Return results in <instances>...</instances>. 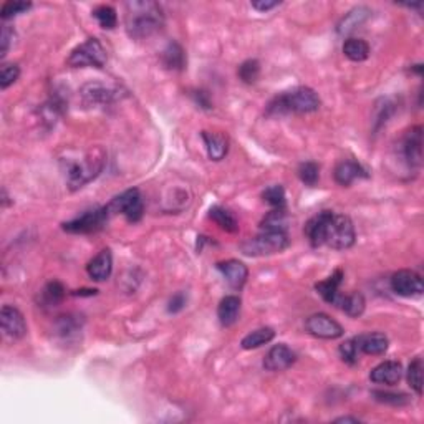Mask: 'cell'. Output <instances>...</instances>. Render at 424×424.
Masks as SVG:
<instances>
[{"mask_svg": "<svg viewBox=\"0 0 424 424\" xmlns=\"http://www.w3.org/2000/svg\"><path fill=\"white\" fill-rule=\"evenodd\" d=\"M312 247H326L346 250L353 247L356 240L355 226L345 214L333 211H321L305 224L303 229Z\"/></svg>", "mask_w": 424, "mask_h": 424, "instance_id": "obj_1", "label": "cell"}, {"mask_svg": "<svg viewBox=\"0 0 424 424\" xmlns=\"http://www.w3.org/2000/svg\"><path fill=\"white\" fill-rule=\"evenodd\" d=\"M125 25L133 40H144L163 30L164 14L158 2L131 0L125 3Z\"/></svg>", "mask_w": 424, "mask_h": 424, "instance_id": "obj_2", "label": "cell"}, {"mask_svg": "<svg viewBox=\"0 0 424 424\" xmlns=\"http://www.w3.org/2000/svg\"><path fill=\"white\" fill-rule=\"evenodd\" d=\"M321 100L310 87H297L275 95L265 106L269 118H281L285 114H308L320 109Z\"/></svg>", "mask_w": 424, "mask_h": 424, "instance_id": "obj_3", "label": "cell"}, {"mask_svg": "<svg viewBox=\"0 0 424 424\" xmlns=\"http://www.w3.org/2000/svg\"><path fill=\"white\" fill-rule=\"evenodd\" d=\"M106 156L101 148L87 151L80 159L70 161L69 169H67V184L70 191H78L88 182L100 176V173L105 168Z\"/></svg>", "mask_w": 424, "mask_h": 424, "instance_id": "obj_4", "label": "cell"}, {"mask_svg": "<svg viewBox=\"0 0 424 424\" xmlns=\"http://www.w3.org/2000/svg\"><path fill=\"white\" fill-rule=\"evenodd\" d=\"M290 245L287 231H274V229H260L257 236L249 237L240 242V250L249 257H269L281 254Z\"/></svg>", "mask_w": 424, "mask_h": 424, "instance_id": "obj_5", "label": "cell"}, {"mask_svg": "<svg viewBox=\"0 0 424 424\" xmlns=\"http://www.w3.org/2000/svg\"><path fill=\"white\" fill-rule=\"evenodd\" d=\"M106 62H108L106 48L95 37L87 38L83 44L75 46L70 52L69 58H67V65L71 67V69H88V67L103 69Z\"/></svg>", "mask_w": 424, "mask_h": 424, "instance_id": "obj_6", "label": "cell"}, {"mask_svg": "<svg viewBox=\"0 0 424 424\" xmlns=\"http://www.w3.org/2000/svg\"><path fill=\"white\" fill-rule=\"evenodd\" d=\"M108 206L105 207H91V209L85 211L78 218L63 222L62 229L69 234H95L106 226L109 219Z\"/></svg>", "mask_w": 424, "mask_h": 424, "instance_id": "obj_7", "label": "cell"}, {"mask_svg": "<svg viewBox=\"0 0 424 424\" xmlns=\"http://www.w3.org/2000/svg\"><path fill=\"white\" fill-rule=\"evenodd\" d=\"M109 212H120L131 224H136L143 219L144 214V202L139 189L133 188L121 193L109 202Z\"/></svg>", "mask_w": 424, "mask_h": 424, "instance_id": "obj_8", "label": "cell"}, {"mask_svg": "<svg viewBox=\"0 0 424 424\" xmlns=\"http://www.w3.org/2000/svg\"><path fill=\"white\" fill-rule=\"evenodd\" d=\"M305 330H307L308 335L321 338V340H337L345 333L343 326L326 313H313V315L308 317L305 320Z\"/></svg>", "mask_w": 424, "mask_h": 424, "instance_id": "obj_9", "label": "cell"}, {"mask_svg": "<svg viewBox=\"0 0 424 424\" xmlns=\"http://www.w3.org/2000/svg\"><path fill=\"white\" fill-rule=\"evenodd\" d=\"M401 154L411 171H419L423 166V128L414 126L401 141Z\"/></svg>", "mask_w": 424, "mask_h": 424, "instance_id": "obj_10", "label": "cell"}, {"mask_svg": "<svg viewBox=\"0 0 424 424\" xmlns=\"http://www.w3.org/2000/svg\"><path fill=\"white\" fill-rule=\"evenodd\" d=\"M391 290L396 295L405 297V299H413V297L423 295L424 282L423 277L414 270H398L391 275L389 281Z\"/></svg>", "mask_w": 424, "mask_h": 424, "instance_id": "obj_11", "label": "cell"}, {"mask_svg": "<svg viewBox=\"0 0 424 424\" xmlns=\"http://www.w3.org/2000/svg\"><path fill=\"white\" fill-rule=\"evenodd\" d=\"M0 324H2V332L7 337L14 340H22L27 335V321H25L24 313L17 307L12 305H3L0 310Z\"/></svg>", "mask_w": 424, "mask_h": 424, "instance_id": "obj_12", "label": "cell"}, {"mask_svg": "<svg viewBox=\"0 0 424 424\" xmlns=\"http://www.w3.org/2000/svg\"><path fill=\"white\" fill-rule=\"evenodd\" d=\"M83 325V315H78V313H65V315H60L55 320L53 333L57 335V338H60L62 342L71 343L80 338Z\"/></svg>", "mask_w": 424, "mask_h": 424, "instance_id": "obj_13", "label": "cell"}, {"mask_svg": "<svg viewBox=\"0 0 424 424\" xmlns=\"http://www.w3.org/2000/svg\"><path fill=\"white\" fill-rule=\"evenodd\" d=\"M297 362V355L292 348H288L285 343H279L269 350L264 358V368L267 371L279 373L285 371Z\"/></svg>", "mask_w": 424, "mask_h": 424, "instance_id": "obj_14", "label": "cell"}, {"mask_svg": "<svg viewBox=\"0 0 424 424\" xmlns=\"http://www.w3.org/2000/svg\"><path fill=\"white\" fill-rule=\"evenodd\" d=\"M82 96L85 103L90 106H106L112 105L118 98L116 88L100 82H90L82 88Z\"/></svg>", "mask_w": 424, "mask_h": 424, "instance_id": "obj_15", "label": "cell"}, {"mask_svg": "<svg viewBox=\"0 0 424 424\" xmlns=\"http://www.w3.org/2000/svg\"><path fill=\"white\" fill-rule=\"evenodd\" d=\"M218 270L234 290H240L249 279L247 265H245L244 262L236 260V258H229V260L219 262Z\"/></svg>", "mask_w": 424, "mask_h": 424, "instance_id": "obj_16", "label": "cell"}, {"mask_svg": "<svg viewBox=\"0 0 424 424\" xmlns=\"http://www.w3.org/2000/svg\"><path fill=\"white\" fill-rule=\"evenodd\" d=\"M403 378V366L400 362L394 360H387L376 364L370 373V380L375 385H385V387H394Z\"/></svg>", "mask_w": 424, "mask_h": 424, "instance_id": "obj_17", "label": "cell"}, {"mask_svg": "<svg viewBox=\"0 0 424 424\" xmlns=\"http://www.w3.org/2000/svg\"><path fill=\"white\" fill-rule=\"evenodd\" d=\"M333 176L337 184L343 186V188H348L356 179H364V177H368L370 175H368L366 169L360 163H356V161L343 159L335 166Z\"/></svg>", "mask_w": 424, "mask_h": 424, "instance_id": "obj_18", "label": "cell"}, {"mask_svg": "<svg viewBox=\"0 0 424 424\" xmlns=\"http://www.w3.org/2000/svg\"><path fill=\"white\" fill-rule=\"evenodd\" d=\"M87 272L91 281L105 282L113 272V254L109 249H103L88 262Z\"/></svg>", "mask_w": 424, "mask_h": 424, "instance_id": "obj_19", "label": "cell"}, {"mask_svg": "<svg viewBox=\"0 0 424 424\" xmlns=\"http://www.w3.org/2000/svg\"><path fill=\"white\" fill-rule=\"evenodd\" d=\"M356 343H358L360 353L364 355H373V356H381L388 351L389 340L385 333L373 332V333H364L356 337Z\"/></svg>", "mask_w": 424, "mask_h": 424, "instance_id": "obj_20", "label": "cell"}, {"mask_svg": "<svg viewBox=\"0 0 424 424\" xmlns=\"http://www.w3.org/2000/svg\"><path fill=\"white\" fill-rule=\"evenodd\" d=\"M202 141L206 144L207 156L211 161H222L229 152V136L226 133H212V131H202Z\"/></svg>", "mask_w": 424, "mask_h": 424, "instance_id": "obj_21", "label": "cell"}, {"mask_svg": "<svg viewBox=\"0 0 424 424\" xmlns=\"http://www.w3.org/2000/svg\"><path fill=\"white\" fill-rule=\"evenodd\" d=\"M240 308H242V300H240V297L237 295L224 297L218 307V318L220 325L226 326V328L234 325L240 317Z\"/></svg>", "mask_w": 424, "mask_h": 424, "instance_id": "obj_22", "label": "cell"}, {"mask_svg": "<svg viewBox=\"0 0 424 424\" xmlns=\"http://www.w3.org/2000/svg\"><path fill=\"white\" fill-rule=\"evenodd\" d=\"M333 305L340 308L342 312H345L348 317L358 318L363 315L364 308H366V300L360 292H351V294L346 295H338Z\"/></svg>", "mask_w": 424, "mask_h": 424, "instance_id": "obj_23", "label": "cell"}, {"mask_svg": "<svg viewBox=\"0 0 424 424\" xmlns=\"http://www.w3.org/2000/svg\"><path fill=\"white\" fill-rule=\"evenodd\" d=\"M343 279H345L343 270L342 269L335 270V272L330 275L328 279L315 283V290L321 295V299H324L326 303L333 305L335 300H337V297L340 295V287H342Z\"/></svg>", "mask_w": 424, "mask_h": 424, "instance_id": "obj_24", "label": "cell"}, {"mask_svg": "<svg viewBox=\"0 0 424 424\" xmlns=\"http://www.w3.org/2000/svg\"><path fill=\"white\" fill-rule=\"evenodd\" d=\"M161 62H163V65L166 67L168 70L175 71H182L186 69V63H188L184 48H182L177 42H169L166 48L161 53Z\"/></svg>", "mask_w": 424, "mask_h": 424, "instance_id": "obj_25", "label": "cell"}, {"mask_svg": "<svg viewBox=\"0 0 424 424\" xmlns=\"http://www.w3.org/2000/svg\"><path fill=\"white\" fill-rule=\"evenodd\" d=\"M65 295H67V292L62 282H58V281L48 282L44 288H42L40 295H38L40 307H44V308L58 307V305L63 302V299H65Z\"/></svg>", "mask_w": 424, "mask_h": 424, "instance_id": "obj_26", "label": "cell"}, {"mask_svg": "<svg viewBox=\"0 0 424 424\" xmlns=\"http://www.w3.org/2000/svg\"><path fill=\"white\" fill-rule=\"evenodd\" d=\"M274 338H275L274 328H270V326H262V328H257L254 330V332H250L249 335H245L242 342H240V346H242L244 350H256L267 345V343H270Z\"/></svg>", "mask_w": 424, "mask_h": 424, "instance_id": "obj_27", "label": "cell"}, {"mask_svg": "<svg viewBox=\"0 0 424 424\" xmlns=\"http://www.w3.org/2000/svg\"><path fill=\"white\" fill-rule=\"evenodd\" d=\"M368 17H370V10H368L366 7H356L343 17L342 22L338 24L337 30L340 35H348V33L353 32L356 27H360V25H362L364 20L368 19Z\"/></svg>", "mask_w": 424, "mask_h": 424, "instance_id": "obj_28", "label": "cell"}, {"mask_svg": "<svg viewBox=\"0 0 424 424\" xmlns=\"http://www.w3.org/2000/svg\"><path fill=\"white\" fill-rule=\"evenodd\" d=\"M209 218L214 220V222L218 224L222 231L231 232V234H234V232L239 231V222H237L236 215L232 214L229 209H226V207L212 206L209 209Z\"/></svg>", "mask_w": 424, "mask_h": 424, "instance_id": "obj_29", "label": "cell"}, {"mask_svg": "<svg viewBox=\"0 0 424 424\" xmlns=\"http://www.w3.org/2000/svg\"><path fill=\"white\" fill-rule=\"evenodd\" d=\"M343 53L351 62H364L370 57V45L363 38H346L343 44Z\"/></svg>", "mask_w": 424, "mask_h": 424, "instance_id": "obj_30", "label": "cell"}, {"mask_svg": "<svg viewBox=\"0 0 424 424\" xmlns=\"http://www.w3.org/2000/svg\"><path fill=\"white\" fill-rule=\"evenodd\" d=\"M93 17L105 30H113L118 24V14L112 6H98L93 10Z\"/></svg>", "mask_w": 424, "mask_h": 424, "instance_id": "obj_31", "label": "cell"}, {"mask_svg": "<svg viewBox=\"0 0 424 424\" xmlns=\"http://www.w3.org/2000/svg\"><path fill=\"white\" fill-rule=\"evenodd\" d=\"M423 368H424L423 360L419 358V356H416V358L409 363L408 375H406L411 389H413L418 396H421L423 394Z\"/></svg>", "mask_w": 424, "mask_h": 424, "instance_id": "obj_32", "label": "cell"}, {"mask_svg": "<svg viewBox=\"0 0 424 424\" xmlns=\"http://www.w3.org/2000/svg\"><path fill=\"white\" fill-rule=\"evenodd\" d=\"M262 197H264V201L272 207V209H285L287 204L285 189H283L281 184L269 186V188L262 193Z\"/></svg>", "mask_w": 424, "mask_h": 424, "instance_id": "obj_33", "label": "cell"}, {"mask_svg": "<svg viewBox=\"0 0 424 424\" xmlns=\"http://www.w3.org/2000/svg\"><path fill=\"white\" fill-rule=\"evenodd\" d=\"M237 75H239L240 82L245 85L256 83L258 80V76H260V63H258L257 60H254V58L245 60L244 63H240L239 70H237Z\"/></svg>", "mask_w": 424, "mask_h": 424, "instance_id": "obj_34", "label": "cell"}, {"mask_svg": "<svg viewBox=\"0 0 424 424\" xmlns=\"http://www.w3.org/2000/svg\"><path fill=\"white\" fill-rule=\"evenodd\" d=\"M299 177L300 181L303 182L305 186H317L318 179H320V166L313 161H307V163H302L299 166Z\"/></svg>", "mask_w": 424, "mask_h": 424, "instance_id": "obj_35", "label": "cell"}, {"mask_svg": "<svg viewBox=\"0 0 424 424\" xmlns=\"http://www.w3.org/2000/svg\"><path fill=\"white\" fill-rule=\"evenodd\" d=\"M338 351H340V356L343 362H345L346 364H350V366H353V364L358 363L360 350H358V343H356V337L350 338V340H346L345 343H342Z\"/></svg>", "mask_w": 424, "mask_h": 424, "instance_id": "obj_36", "label": "cell"}, {"mask_svg": "<svg viewBox=\"0 0 424 424\" xmlns=\"http://www.w3.org/2000/svg\"><path fill=\"white\" fill-rule=\"evenodd\" d=\"M30 8V2H6L2 6V10H0V17H2V20H8L12 19V17L25 14V12H28Z\"/></svg>", "mask_w": 424, "mask_h": 424, "instance_id": "obj_37", "label": "cell"}, {"mask_svg": "<svg viewBox=\"0 0 424 424\" xmlns=\"http://www.w3.org/2000/svg\"><path fill=\"white\" fill-rule=\"evenodd\" d=\"M20 76V67L17 63H10V65H3L0 70V88L7 90L10 85H14Z\"/></svg>", "mask_w": 424, "mask_h": 424, "instance_id": "obj_38", "label": "cell"}, {"mask_svg": "<svg viewBox=\"0 0 424 424\" xmlns=\"http://www.w3.org/2000/svg\"><path fill=\"white\" fill-rule=\"evenodd\" d=\"M376 401L385 403V405H393V406H403L406 403H409L408 394L405 393H388V391H373Z\"/></svg>", "mask_w": 424, "mask_h": 424, "instance_id": "obj_39", "label": "cell"}, {"mask_svg": "<svg viewBox=\"0 0 424 424\" xmlns=\"http://www.w3.org/2000/svg\"><path fill=\"white\" fill-rule=\"evenodd\" d=\"M15 32L14 28H10V25H3L2 33H0V57H6L8 48H10L12 40H14Z\"/></svg>", "mask_w": 424, "mask_h": 424, "instance_id": "obj_40", "label": "cell"}, {"mask_svg": "<svg viewBox=\"0 0 424 424\" xmlns=\"http://www.w3.org/2000/svg\"><path fill=\"white\" fill-rule=\"evenodd\" d=\"M186 303H188V295L184 294V292H176L175 295L169 299L168 302V312L169 313H179L182 308L186 307Z\"/></svg>", "mask_w": 424, "mask_h": 424, "instance_id": "obj_41", "label": "cell"}, {"mask_svg": "<svg viewBox=\"0 0 424 424\" xmlns=\"http://www.w3.org/2000/svg\"><path fill=\"white\" fill-rule=\"evenodd\" d=\"M191 98L194 100V103H196L199 108L202 109H212V101L209 98V93L204 90H194L191 93Z\"/></svg>", "mask_w": 424, "mask_h": 424, "instance_id": "obj_42", "label": "cell"}, {"mask_svg": "<svg viewBox=\"0 0 424 424\" xmlns=\"http://www.w3.org/2000/svg\"><path fill=\"white\" fill-rule=\"evenodd\" d=\"M381 101H383V105L378 106L380 114L376 116V120H375L376 130H378L380 126H383V123H387L388 118L391 116V113H393V105L389 103V100H381Z\"/></svg>", "mask_w": 424, "mask_h": 424, "instance_id": "obj_43", "label": "cell"}, {"mask_svg": "<svg viewBox=\"0 0 424 424\" xmlns=\"http://www.w3.org/2000/svg\"><path fill=\"white\" fill-rule=\"evenodd\" d=\"M281 6V2H272V0H256V2H252V8H256L257 12H269L272 10V8H277Z\"/></svg>", "mask_w": 424, "mask_h": 424, "instance_id": "obj_44", "label": "cell"}, {"mask_svg": "<svg viewBox=\"0 0 424 424\" xmlns=\"http://www.w3.org/2000/svg\"><path fill=\"white\" fill-rule=\"evenodd\" d=\"M335 423H362V419L353 418V416H342L335 419Z\"/></svg>", "mask_w": 424, "mask_h": 424, "instance_id": "obj_45", "label": "cell"}, {"mask_svg": "<svg viewBox=\"0 0 424 424\" xmlns=\"http://www.w3.org/2000/svg\"><path fill=\"white\" fill-rule=\"evenodd\" d=\"M96 290H90V288H85V290H76L73 292V295H95Z\"/></svg>", "mask_w": 424, "mask_h": 424, "instance_id": "obj_46", "label": "cell"}]
</instances>
